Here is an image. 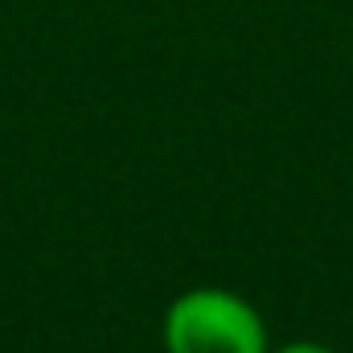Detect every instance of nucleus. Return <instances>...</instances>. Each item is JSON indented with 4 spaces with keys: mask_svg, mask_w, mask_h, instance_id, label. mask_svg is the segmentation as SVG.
Listing matches in <instances>:
<instances>
[{
    "mask_svg": "<svg viewBox=\"0 0 353 353\" xmlns=\"http://www.w3.org/2000/svg\"><path fill=\"white\" fill-rule=\"evenodd\" d=\"M161 333L169 353H267L263 316L226 288L181 292Z\"/></svg>",
    "mask_w": 353,
    "mask_h": 353,
    "instance_id": "nucleus-1",
    "label": "nucleus"
},
{
    "mask_svg": "<svg viewBox=\"0 0 353 353\" xmlns=\"http://www.w3.org/2000/svg\"><path fill=\"white\" fill-rule=\"evenodd\" d=\"M275 353H333V350H325L316 341H292V345H283V350H275Z\"/></svg>",
    "mask_w": 353,
    "mask_h": 353,
    "instance_id": "nucleus-2",
    "label": "nucleus"
}]
</instances>
